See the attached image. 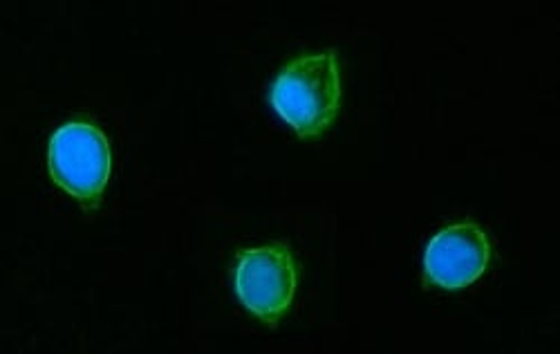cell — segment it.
<instances>
[{
  "instance_id": "obj_3",
  "label": "cell",
  "mask_w": 560,
  "mask_h": 354,
  "mask_svg": "<svg viewBox=\"0 0 560 354\" xmlns=\"http://www.w3.org/2000/svg\"><path fill=\"white\" fill-rule=\"evenodd\" d=\"M236 294L241 303L265 323L285 315L296 294V264L285 247L267 245L247 249L238 258Z\"/></svg>"
},
{
  "instance_id": "obj_4",
  "label": "cell",
  "mask_w": 560,
  "mask_h": 354,
  "mask_svg": "<svg viewBox=\"0 0 560 354\" xmlns=\"http://www.w3.org/2000/svg\"><path fill=\"white\" fill-rule=\"evenodd\" d=\"M491 245L474 223H457L442 229L427 247V279L442 290H462L476 283L489 268Z\"/></svg>"
},
{
  "instance_id": "obj_2",
  "label": "cell",
  "mask_w": 560,
  "mask_h": 354,
  "mask_svg": "<svg viewBox=\"0 0 560 354\" xmlns=\"http://www.w3.org/2000/svg\"><path fill=\"white\" fill-rule=\"evenodd\" d=\"M48 166L55 182L66 193L83 204L97 202L113 168L108 140L97 126L70 121L50 140Z\"/></svg>"
},
{
  "instance_id": "obj_1",
  "label": "cell",
  "mask_w": 560,
  "mask_h": 354,
  "mask_svg": "<svg viewBox=\"0 0 560 354\" xmlns=\"http://www.w3.org/2000/svg\"><path fill=\"white\" fill-rule=\"evenodd\" d=\"M271 106L307 140L335 121L341 106V74L335 52L307 55L292 61L271 85Z\"/></svg>"
}]
</instances>
